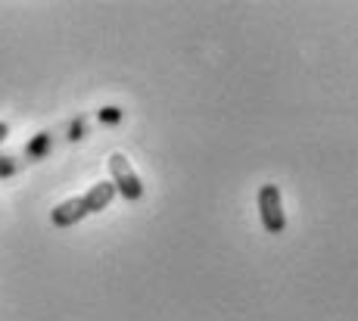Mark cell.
I'll return each instance as SVG.
<instances>
[{
	"label": "cell",
	"mask_w": 358,
	"mask_h": 321,
	"mask_svg": "<svg viewBox=\"0 0 358 321\" xmlns=\"http://www.w3.org/2000/svg\"><path fill=\"white\" fill-rule=\"evenodd\" d=\"M13 169H16V166H13V162L0 159V178H3V175H10V172H13Z\"/></svg>",
	"instance_id": "52a82bcc"
},
{
	"label": "cell",
	"mask_w": 358,
	"mask_h": 321,
	"mask_svg": "<svg viewBox=\"0 0 358 321\" xmlns=\"http://www.w3.org/2000/svg\"><path fill=\"white\" fill-rule=\"evenodd\" d=\"M6 134H10V128H6V122H0V143L6 141Z\"/></svg>",
	"instance_id": "ba28073f"
},
{
	"label": "cell",
	"mask_w": 358,
	"mask_h": 321,
	"mask_svg": "<svg viewBox=\"0 0 358 321\" xmlns=\"http://www.w3.org/2000/svg\"><path fill=\"white\" fill-rule=\"evenodd\" d=\"M100 119H103V122H119L122 113H119V109H113V106H106V109L100 113Z\"/></svg>",
	"instance_id": "8992f818"
},
{
	"label": "cell",
	"mask_w": 358,
	"mask_h": 321,
	"mask_svg": "<svg viewBox=\"0 0 358 321\" xmlns=\"http://www.w3.org/2000/svg\"><path fill=\"white\" fill-rule=\"evenodd\" d=\"M109 172H113L115 190H119V194L125 197L128 203H137V200L143 197V184H141V178H137L134 169H131V162H128L122 153H113V156H109Z\"/></svg>",
	"instance_id": "7a4b0ae2"
},
{
	"label": "cell",
	"mask_w": 358,
	"mask_h": 321,
	"mask_svg": "<svg viewBox=\"0 0 358 321\" xmlns=\"http://www.w3.org/2000/svg\"><path fill=\"white\" fill-rule=\"evenodd\" d=\"M87 215V206H85V197H72V200L59 203L57 209L50 213V222L57 224V228H69V224L81 222V218Z\"/></svg>",
	"instance_id": "3957f363"
},
{
	"label": "cell",
	"mask_w": 358,
	"mask_h": 321,
	"mask_svg": "<svg viewBox=\"0 0 358 321\" xmlns=\"http://www.w3.org/2000/svg\"><path fill=\"white\" fill-rule=\"evenodd\" d=\"M113 197H115V184H113V181H100V184H94V187L85 194V206H87V213H100V209H106Z\"/></svg>",
	"instance_id": "277c9868"
},
{
	"label": "cell",
	"mask_w": 358,
	"mask_h": 321,
	"mask_svg": "<svg viewBox=\"0 0 358 321\" xmlns=\"http://www.w3.org/2000/svg\"><path fill=\"white\" fill-rule=\"evenodd\" d=\"M259 215L265 224L268 234H280L287 228V215H284V203H280V187L278 184H262L259 190Z\"/></svg>",
	"instance_id": "6da1fadb"
},
{
	"label": "cell",
	"mask_w": 358,
	"mask_h": 321,
	"mask_svg": "<svg viewBox=\"0 0 358 321\" xmlns=\"http://www.w3.org/2000/svg\"><path fill=\"white\" fill-rule=\"evenodd\" d=\"M44 150H47V134H44V138H38V141H34V143H29V153H31V156L44 153Z\"/></svg>",
	"instance_id": "5b68a950"
}]
</instances>
